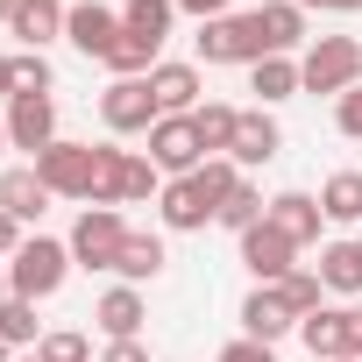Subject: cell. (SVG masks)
Wrapping results in <instances>:
<instances>
[{"mask_svg":"<svg viewBox=\"0 0 362 362\" xmlns=\"http://www.w3.org/2000/svg\"><path fill=\"white\" fill-rule=\"evenodd\" d=\"M362 86V43L355 36H320L305 57H298V93H355Z\"/></svg>","mask_w":362,"mask_h":362,"instance_id":"7a4b0ae2","label":"cell"},{"mask_svg":"<svg viewBox=\"0 0 362 362\" xmlns=\"http://www.w3.org/2000/svg\"><path fill=\"white\" fill-rule=\"evenodd\" d=\"M149 163H156V170H170V177H192V170L206 163L192 114H163V121L149 128Z\"/></svg>","mask_w":362,"mask_h":362,"instance_id":"8992f818","label":"cell"},{"mask_svg":"<svg viewBox=\"0 0 362 362\" xmlns=\"http://www.w3.org/2000/svg\"><path fill=\"white\" fill-rule=\"evenodd\" d=\"M149 93H156V114H199V71L192 64H156Z\"/></svg>","mask_w":362,"mask_h":362,"instance_id":"9a60e30c","label":"cell"},{"mask_svg":"<svg viewBox=\"0 0 362 362\" xmlns=\"http://www.w3.org/2000/svg\"><path fill=\"white\" fill-rule=\"evenodd\" d=\"M170 22H177V0H128V8H121V29L142 36V43H156V50H163Z\"/></svg>","mask_w":362,"mask_h":362,"instance_id":"44dd1931","label":"cell"},{"mask_svg":"<svg viewBox=\"0 0 362 362\" xmlns=\"http://www.w3.org/2000/svg\"><path fill=\"white\" fill-rule=\"evenodd\" d=\"M334 362H355V355H334Z\"/></svg>","mask_w":362,"mask_h":362,"instance_id":"bcb514c9","label":"cell"},{"mask_svg":"<svg viewBox=\"0 0 362 362\" xmlns=\"http://www.w3.org/2000/svg\"><path fill=\"white\" fill-rule=\"evenodd\" d=\"M277 149H284V128H277L270 114H242V128H235V149H228V156H235V163H270Z\"/></svg>","mask_w":362,"mask_h":362,"instance_id":"ac0fdd59","label":"cell"},{"mask_svg":"<svg viewBox=\"0 0 362 362\" xmlns=\"http://www.w3.org/2000/svg\"><path fill=\"white\" fill-rule=\"evenodd\" d=\"M320 214L334 228H355L362 221V170H334L327 185H320Z\"/></svg>","mask_w":362,"mask_h":362,"instance_id":"ffe728a7","label":"cell"},{"mask_svg":"<svg viewBox=\"0 0 362 362\" xmlns=\"http://www.w3.org/2000/svg\"><path fill=\"white\" fill-rule=\"evenodd\" d=\"M8 149H15V142H8V121H0V156H8Z\"/></svg>","mask_w":362,"mask_h":362,"instance_id":"60d3db41","label":"cell"},{"mask_svg":"<svg viewBox=\"0 0 362 362\" xmlns=\"http://www.w3.org/2000/svg\"><path fill=\"white\" fill-rule=\"evenodd\" d=\"M15 93H50V64H43V50H22V57H15Z\"/></svg>","mask_w":362,"mask_h":362,"instance_id":"4dcf8cb0","label":"cell"},{"mask_svg":"<svg viewBox=\"0 0 362 362\" xmlns=\"http://www.w3.org/2000/svg\"><path fill=\"white\" fill-rule=\"evenodd\" d=\"M320 284H327V291L362 298V235H348V242H327V249H320Z\"/></svg>","mask_w":362,"mask_h":362,"instance_id":"e0dca14e","label":"cell"},{"mask_svg":"<svg viewBox=\"0 0 362 362\" xmlns=\"http://www.w3.org/2000/svg\"><path fill=\"white\" fill-rule=\"evenodd\" d=\"M192 177H199V192L214 199V214H221V199H228V192L242 185V177H235V156H206V163H199Z\"/></svg>","mask_w":362,"mask_h":362,"instance_id":"83f0119b","label":"cell"},{"mask_svg":"<svg viewBox=\"0 0 362 362\" xmlns=\"http://www.w3.org/2000/svg\"><path fill=\"white\" fill-rule=\"evenodd\" d=\"M263 221H270L291 249H305V242H320V221H327V214H320V199H313V192H277V199L263 206Z\"/></svg>","mask_w":362,"mask_h":362,"instance_id":"30bf717a","label":"cell"},{"mask_svg":"<svg viewBox=\"0 0 362 362\" xmlns=\"http://www.w3.org/2000/svg\"><path fill=\"white\" fill-rule=\"evenodd\" d=\"M256 22H263V50L270 57H291L305 43V8H291V0H263Z\"/></svg>","mask_w":362,"mask_h":362,"instance_id":"2e32d148","label":"cell"},{"mask_svg":"<svg viewBox=\"0 0 362 362\" xmlns=\"http://www.w3.org/2000/svg\"><path fill=\"white\" fill-rule=\"evenodd\" d=\"M128 235H135V228L121 221V206H86L78 228H71V263H86V270H114Z\"/></svg>","mask_w":362,"mask_h":362,"instance_id":"3957f363","label":"cell"},{"mask_svg":"<svg viewBox=\"0 0 362 362\" xmlns=\"http://www.w3.org/2000/svg\"><path fill=\"white\" fill-rule=\"evenodd\" d=\"M15 8H22V0H0V22H15Z\"/></svg>","mask_w":362,"mask_h":362,"instance_id":"ab89813d","label":"cell"},{"mask_svg":"<svg viewBox=\"0 0 362 362\" xmlns=\"http://www.w3.org/2000/svg\"><path fill=\"white\" fill-rule=\"evenodd\" d=\"M291 327H298V313H291V298H284L277 284H256V291L242 298V334H249V341H270V348H277Z\"/></svg>","mask_w":362,"mask_h":362,"instance_id":"9c48e42d","label":"cell"},{"mask_svg":"<svg viewBox=\"0 0 362 362\" xmlns=\"http://www.w3.org/2000/svg\"><path fill=\"white\" fill-rule=\"evenodd\" d=\"M43 206H50V185L36 177V163L0 170V214H15V221L29 228V221H43Z\"/></svg>","mask_w":362,"mask_h":362,"instance_id":"4fadbf2b","label":"cell"},{"mask_svg":"<svg viewBox=\"0 0 362 362\" xmlns=\"http://www.w3.org/2000/svg\"><path fill=\"white\" fill-rule=\"evenodd\" d=\"M291 8H327V0H291Z\"/></svg>","mask_w":362,"mask_h":362,"instance_id":"b9f144b4","label":"cell"},{"mask_svg":"<svg viewBox=\"0 0 362 362\" xmlns=\"http://www.w3.org/2000/svg\"><path fill=\"white\" fill-rule=\"evenodd\" d=\"M100 362H149V348H142V341H107Z\"/></svg>","mask_w":362,"mask_h":362,"instance_id":"e575fe53","label":"cell"},{"mask_svg":"<svg viewBox=\"0 0 362 362\" xmlns=\"http://www.w3.org/2000/svg\"><path fill=\"white\" fill-rule=\"evenodd\" d=\"M199 57L206 64H256V57H270L263 50V22L256 15H221V22H199Z\"/></svg>","mask_w":362,"mask_h":362,"instance_id":"277c9868","label":"cell"},{"mask_svg":"<svg viewBox=\"0 0 362 362\" xmlns=\"http://www.w3.org/2000/svg\"><path fill=\"white\" fill-rule=\"evenodd\" d=\"M22 242H29V235H22V221H15V214H0V256H15Z\"/></svg>","mask_w":362,"mask_h":362,"instance_id":"8d00e7d4","label":"cell"},{"mask_svg":"<svg viewBox=\"0 0 362 362\" xmlns=\"http://www.w3.org/2000/svg\"><path fill=\"white\" fill-rule=\"evenodd\" d=\"M163 235H128L121 242V263H114V277L121 284H149V277H163Z\"/></svg>","mask_w":362,"mask_h":362,"instance_id":"d6986e66","label":"cell"},{"mask_svg":"<svg viewBox=\"0 0 362 362\" xmlns=\"http://www.w3.org/2000/svg\"><path fill=\"white\" fill-rule=\"evenodd\" d=\"M50 8H64V0H50Z\"/></svg>","mask_w":362,"mask_h":362,"instance_id":"7dc6e473","label":"cell"},{"mask_svg":"<svg viewBox=\"0 0 362 362\" xmlns=\"http://www.w3.org/2000/svg\"><path fill=\"white\" fill-rule=\"evenodd\" d=\"M277 291L291 298V313H298V320H313V313H320V291H327V284H320V270H291V277H284Z\"/></svg>","mask_w":362,"mask_h":362,"instance_id":"f1b7e54d","label":"cell"},{"mask_svg":"<svg viewBox=\"0 0 362 362\" xmlns=\"http://www.w3.org/2000/svg\"><path fill=\"white\" fill-rule=\"evenodd\" d=\"M71 277V242H50V235H29L15 256H8V291L15 298H50L57 284Z\"/></svg>","mask_w":362,"mask_h":362,"instance_id":"6da1fadb","label":"cell"},{"mask_svg":"<svg viewBox=\"0 0 362 362\" xmlns=\"http://www.w3.org/2000/svg\"><path fill=\"white\" fill-rule=\"evenodd\" d=\"M36 355H43V362H93L86 334H43V341H36Z\"/></svg>","mask_w":362,"mask_h":362,"instance_id":"f546056e","label":"cell"},{"mask_svg":"<svg viewBox=\"0 0 362 362\" xmlns=\"http://www.w3.org/2000/svg\"><path fill=\"white\" fill-rule=\"evenodd\" d=\"M0 341H8V348L43 341V327H36V305H29V298H0Z\"/></svg>","mask_w":362,"mask_h":362,"instance_id":"4316f807","label":"cell"},{"mask_svg":"<svg viewBox=\"0 0 362 362\" xmlns=\"http://www.w3.org/2000/svg\"><path fill=\"white\" fill-rule=\"evenodd\" d=\"M93 320H100V334H107V341H135V334H142V320H149V305H142V291H135V284H114V291L93 305Z\"/></svg>","mask_w":362,"mask_h":362,"instance_id":"5bb4252c","label":"cell"},{"mask_svg":"<svg viewBox=\"0 0 362 362\" xmlns=\"http://www.w3.org/2000/svg\"><path fill=\"white\" fill-rule=\"evenodd\" d=\"M100 121L114 128V135H149L163 114H156V93H149V78H114L107 93H100Z\"/></svg>","mask_w":362,"mask_h":362,"instance_id":"5b68a950","label":"cell"},{"mask_svg":"<svg viewBox=\"0 0 362 362\" xmlns=\"http://www.w3.org/2000/svg\"><path fill=\"white\" fill-rule=\"evenodd\" d=\"M327 8H334V15H355V8H362V0H327Z\"/></svg>","mask_w":362,"mask_h":362,"instance_id":"f35d334b","label":"cell"},{"mask_svg":"<svg viewBox=\"0 0 362 362\" xmlns=\"http://www.w3.org/2000/svg\"><path fill=\"white\" fill-rule=\"evenodd\" d=\"M8 142L15 149H29V163L57 142V100L50 93H15L8 100Z\"/></svg>","mask_w":362,"mask_h":362,"instance_id":"52a82bcc","label":"cell"},{"mask_svg":"<svg viewBox=\"0 0 362 362\" xmlns=\"http://www.w3.org/2000/svg\"><path fill=\"white\" fill-rule=\"evenodd\" d=\"M221 362H277V348H270V341H249V334H242V341H228V348H221Z\"/></svg>","mask_w":362,"mask_h":362,"instance_id":"d6a6232c","label":"cell"},{"mask_svg":"<svg viewBox=\"0 0 362 362\" xmlns=\"http://www.w3.org/2000/svg\"><path fill=\"white\" fill-rule=\"evenodd\" d=\"M263 206H270V199H263L256 185H235V192L221 199V214H214V221H221V228H235V235H249V228L263 221Z\"/></svg>","mask_w":362,"mask_h":362,"instance_id":"484cf974","label":"cell"},{"mask_svg":"<svg viewBox=\"0 0 362 362\" xmlns=\"http://www.w3.org/2000/svg\"><path fill=\"white\" fill-rule=\"evenodd\" d=\"M291 256H298V249H291L270 221H256V228L242 235V263L256 270V284H284V277H291Z\"/></svg>","mask_w":362,"mask_h":362,"instance_id":"8fae6325","label":"cell"},{"mask_svg":"<svg viewBox=\"0 0 362 362\" xmlns=\"http://www.w3.org/2000/svg\"><path fill=\"white\" fill-rule=\"evenodd\" d=\"M177 15H199V22H221L228 0H177Z\"/></svg>","mask_w":362,"mask_h":362,"instance_id":"d590c367","label":"cell"},{"mask_svg":"<svg viewBox=\"0 0 362 362\" xmlns=\"http://www.w3.org/2000/svg\"><path fill=\"white\" fill-rule=\"evenodd\" d=\"M192 128H199V149H206V156H221V149H235L242 107H221V100H206V107L192 114Z\"/></svg>","mask_w":362,"mask_h":362,"instance_id":"7402d4cb","label":"cell"},{"mask_svg":"<svg viewBox=\"0 0 362 362\" xmlns=\"http://www.w3.org/2000/svg\"><path fill=\"white\" fill-rule=\"evenodd\" d=\"M0 298H15V291H8V270H0Z\"/></svg>","mask_w":362,"mask_h":362,"instance_id":"7bdbcfd3","label":"cell"},{"mask_svg":"<svg viewBox=\"0 0 362 362\" xmlns=\"http://www.w3.org/2000/svg\"><path fill=\"white\" fill-rule=\"evenodd\" d=\"M149 192H156V163L128 149V156H121V170H114V206H142Z\"/></svg>","mask_w":362,"mask_h":362,"instance_id":"d4e9b609","label":"cell"},{"mask_svg":"<svg viewBox=\"0 0 362 362\" xmlns=\"http://www.w3.org/2000/svg\"><path fill=\"white\" fill-rule=\"evenodd\" d=\"M15 362H43V355H15Z\"/></svg>","mask_w":362,"mask_h":362,"instance_id":"f6af8a7d","label":"cell"},{"mask_svg":"<svg viewBox=\"0 0 362 362\" xmlns=\"http://www.w3.org/2000/svg\"><path fill=\"white\" fill-rule=\"evenodd\" d=\"M156 206H163V228H177V235H199L214 221V199L199 192V177H170L156 192Z\"/></svg>","mask_w":362,"mask_h":362,"instance_id":"7c38bea8","label":"cell"},{"mask_svg":"<svg viewBox=\"0 0 362 362\" xmlns=\"http://www.w3.org/2000/svg\"><path fill=\"white\" fill-rule=\"evenodd\" d=\"M8 29H15V36H22L29 50H43V43H50V36L64 29V8H50V0H22V8H15V22H8Z\"/></svg>","mask_w":362,"mask_h":362,"instance_id":"603a6c76","label":"cell"},{"mask_svg":"<svg viewBox=\"0 0 362 362\" xmlns=\"http://www.w3.org/2000/svg\"><path fill=\"white\" fill-rule=\"evenodd\" d=\"M0 362H15V355H8V341H0Z\"/></svg>","mask_w":362,"mask_h":362,"instance_id":"ee69618b","label":"cell"},{"mask_svg":"<svg viewBox=\"0 0 362 362\" xmlns=\"http://www.w3.org/2000/svg\"><path fill=\"white\" fill-rule=\"evenodd\" d=\"M64 36H71L86 57H100V64H107V57H114V43H121L128 29H121V15H114V8H100V0H78V8H64Z\"/></svg>","mask_w":362,"mask_h":362,"instance_id":"ba28073f","label":"cell"},{"mask_svg":"<svg viewBox=\"0 0 362 362\" xmlns=\"http://www.w3.org/2000/svg\"><path fill=\"white\" fill-rule=\"evenodd\" d=\"M334 128H341V135H355V142H362V86H355V93H341V100H334Z\"/></svg>","mask_w":362,"mask_h":362,"instance_id":"1f68e13d","label":"cell"},{"mask_svg":"<svg viewBox=\"0 0 362 362\" xmlns=\"http://www.w3.org/2000/svg\"><path fill=\"white\" fill-rule=\"evenodd\" d=\"M249 93H263V107H270V100H291V93H298V64H291V57H256V64H249Z\"/></svg>","mask_w":362,"mask_h":362,"instance_id":"cb8c5ba5","label":"cell"},{"mask_svg":"<svg viewBox=\"0 0 362 362\" xmlns=\"http://www.w3.org/2000/svg\"><path fill=\"white\" fill-rule=\"evenodd\" d=\"M0 100H15V57H0Z\"/></svg>","mask_w":362,"mask_h":362,"instance_id":"74e56055","label":"cell"},{"mask_svg":"<svg viewBox=\"0 0 362 362\" xmlns=\"http://www.w3.org/2000/svg\"><path fill=\"white\" fill-rule=\"evenodd\" d=\"M341 334H348V355L362 362V305H341Z\"/></svg>","mask_w":362,"mask_h":362,"instance_id":"836d02e7","label":"cell"}]
</instances>
